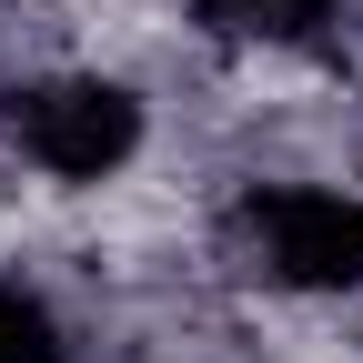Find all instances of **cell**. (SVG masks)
<instances>
[{
  "instance_id": "277c9868",
  "label": "cell",
  "mask_w": 363,
  "mask_h": 363,
  "mask_svg": "<svg viewBox=\"0 0 363 363\" xmlns=\"http://www.w3.org/2000/svg\"><path fill=\"white\" fill-rule=\"evenodd\" d=\"M0 363H81V323L40 272H0Z\"/></svg>"
},
{
  "instance_id": "3957f363",
  "label": "cell",
  "mask_w": 363,
  "mask_h": 363,
  "mask_svg": "<svg viewBox=\"0 0 363 363\" xmlns=\"http://www.w3.org/2000/svg\"><path fill=\"white\" fill-rule=\"evenodd\" d=\"M172 11L222 61H313L343 40V0H172Z\"/></svg>"
},
{
  "instance_id": "6da1fadb",
  "label": "cell",
  "mask_w": 363,
  "mask_h": 363,
  "mask_svg": "<svg viewBox=\"0 0 363 363\" xmlns=\"http://www.w3.org/2000/svg\"><path fill=\"white\" fill-rule=\"evenodd\" d=\"M0 152L40 192H111L152 152V91L111 61H40L0 81Z\"/></svg>"
},
{
  "instance_id": "7a4b0ae2",
  "label": "cell",
  "mask_w": 363,
  "mask_h": 363,
  "mask_svg": "<svg viewBox=\"0 0 363 363\" xmlns=\"http://www.w3.org/2000/svg\"><path fill=\"white\" fill-rule=\"evenodd\" d=\"M233 252L283 303H363V182L343 172H262L222 212Z\"/></svg>"
}]
</instances>
